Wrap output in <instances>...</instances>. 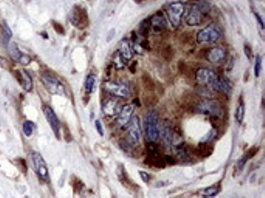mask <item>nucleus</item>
<instances>
[{
    "mask_svg": "<svg viewBox=\"0 0 265 198\" xmlns=\"http://www.w3.org/2000/svg\"><path fill=\"white\" fill-rule=\"evenodd\" d=\"M149 30H150V26H149V19H148V20H144L142 25H140V32H142L143 36H146Z\"/></svg>",
    "mask_w": 265,
    "mask_h": 198,
    "instance_id": "a878e982",
    "label": "nucleus"
},
{
    "mask_svg": "<svg viewBox=\"0 0 265 198\" xmlns=\"http://www.w3.org/2000/svg\"><path fill=\"white\" fill-rule=\"evenodd\" d=\"M142 178H143V180L146 181V183H148V181L150 180V178H149V175H148L146 172H142Z\"/></svg>",
    "mask_w": 265,
    "mask_h": 198,
    "instance_id": "c756f323",
    "label": "nucleus"
},
{
    "mask_svg": "<svg viewBox=\"0 0 265 198\" xmlns=\"http://www.w3.org/2000/svg\"><path fill=\"white\" fill-rule=\"evenodd\" d=\"M95 124H96V130H98V134H100V135H104V130H102V127H101V122H100V121H96Z\"/></svg>",
    "mask_w": 265,
    "mask_h": 198,
    "instance_id": "bb28decb",
    "label": "nucleus"
},
{
    "mask_svg": "<svg viewBox=\"0 0 265 198\" xmlns=\"http://www.w3.org/2000/svg\"><path fill=\"white\" fill-rule=\"evenodd\" d=\"M196 80H197L198 86L212 88V90L219 92L222 94H230L231 93V84L228 82V79L219 76L214 70H210V68H200V70H197Z\"/></svg>",
    "mask_w": 265,
    "mask_h": 198,
    "instance_id": "f257e3e1",
    "label": "nucleus"
},
{
    "mask_svg": "<svg viewBox=\"0 0 265 198\" xmlns=\"http://www.w3.org/2000/svg\"><path fill=\"white\" fill-rule=\"evenodd\" d=\"M245 53H246L248 59H253V56H252V52H250V46H248V45H245Z\"/></svg>",
    "mask_w": 265,
    "mask_h": 198,
    "instance_id": "cd10ccee",
    "label": "nucleus"
},
{
    "mask_svg": "<svg viewBox=\"0 0 265 198\" xmlns=\"http://www.w3.org/2000/svg\"><path fill=\"white\" fill-rule=\"evenodd\" d=\"M126 128H128L126 142H129L134 147L140 146V142H142V124H140V118L134 116Z\"/></svg>",
    "mask_w": 265,
    "mask_h": 198,
    "instance_id": "9d476101",
    "label": "nucleus"
},
{
    "mask_svg": "<svg viewBox=\"0 0 265 198\" xmlns=\"http://www.w3.org/2000/svg\"><path fill=\"white\" fill-rule=\"evenodd\" d=\"M114 67H115L116 70H124V68L128 67V62L120 56V53H116L115 58H114Z\"/></svg>",
    "mask_w": 265,
    "mask_h": 198,
    "instance_id": "412c9836",
    "label": "nucleus"
},
{
    "mask_svg": "<svg viewBox=\"0 0 265 198\" xmlns=\"http://www.w3.org/2000/svg\"><path fill=\"white\" fill-rule=\"evenodd\" d=\"M244 114H245V106H244V102L240 101V102H239V107H238V113H236V120H238L239 124H242V121H244Z\"/></svg>",
    "mask_w": 265,
    "mask_h": 198,
    "instance_id": "b1692460",
    "label": "nucleus"
},
{
    "mask_svg": "<svg viewBox=\"0 0 265 198\" xmlns=\"http://www.w3.org/2000/svg\"><path fill=\"white\" fill-rule=\"evenodd\" d=\"M162 135V124L157 112H149L144 118V138L149 144L157 142Z\"/></svg>",
    "mask_w": 265,
    "mask_h": 198,
    "instance_id": "7ed1b4c3",
    "label": "nucleus"
},
{
    "mask_svg": "<svg viewBox=\"0 0 265 198\" xmlns=\"http://www.w3.org/2000/svg\"><path fill=\"white\" fill-rule=\"evenodd\" d=\"M93 86H95V74H88L87 79H86V93L90 94L93 92Z\"/></svg>",
    "mask_w": 265,
    "mask_h": 198,
    "instance_id": "4be33fe9",
    "label": "nucleus"
},
{
    "mask_svg": "<svg viewBox=\"0 0 265 198\" xmlns=\"http://www.w3.org/2000/svg\"><path fill=\"white\" fill-rule=\"evenodd\" d=\"M217 194H220V186H211V188H206L202 190V195L205 198H211V196H216Z\"/></svg>",
    "mask_w": 265,
    "mask_h": 198,
    "instance_id": "aec40b11",
    "label": "nucleus"
},
{
    "mask_svg": "<svg viewBox=\"0 0 265 198\" xmlns=\"http://www.w3.org/2000/svg\"><path fill=\"white\" fill-rule=\"evenodd\" d=\"M149 26H150V31L154 32H163L168 30V22H166V18L163 14H155L149 19Z\"/></svg>",
    "mask_w": 265,
    "mask_h": 198,
    "instance_id": "2eb2a0df",
    "label": "nucleus"
},
{
    "mask_svg": "<svg viewBox=\"0 0 265 198\" xmlns=\"http://www.w3.org/2000/svg\"><path fill=\"white\" fill-rule=\"evenodd\" d=\"M8 54L10 58L14 60V62H18V64H22V65H28L31 64V58L25 53L20 52V48L18 45H8Z\"/></svg>",
    "mask_w": 265,
    "mask_h": 198,
    "instance_id": "ddd939ff",
    "label": "nucleus"
},
{
    "mask_svg": "<svg viewBox=\"0 0 265 198\" xmlns=\"http://www.w3.org/2000/svg\"><path fill=\"white\" fill-rule=\"evenodd\" d=\"M134 118V106H126V107H122L118 113V116H116V122H115V127L118 130L121 128H126L130 122V120Z\"/></svg>",
    "mask_w": 265,
    "mask_h": 198,
    "instance_id": "f8f14e48",
    "label": "nucleus"
},
{
    "mask_svg": "<svg viewBox=\"0 0 265 198\" xmlns=\"http://www.w3.org/2000/svg\"><path fill=\"white\" fill-rule=\"evenodd\" d=\"M102 88H104V92L112 94L114 98H120V99H130L132 98V88L128 84H122V82L108 80L102 86Z\"/></svg>",
    "mask_w": 265,
    "mask_h": 198,
    "instance_id": "39448f33",
    "label": "nucleus"
},
{
    "mask_svg": "<svg viewBox=\"0 0 265 198\" xmlns=\"http://www.w3.org/2000/svg\"><path fill=\"white\" fill-rule=\"evenodd\" d=\"M205 14L202 12L197 4H190L188 6H184V14H183V20L188 26H197L204 24Z\"/></svg>",
    "mask_w": 265,
    "mask_h": 198,
    "instance_id": "0eeeda50",
    "label": "nucleus"
},
{
    "mask_svg": "<svg viewBox=\"0 0 265 198\" xmlns=\"http://www.w3.org/2000/svg\"><path fill=\"white\" fill-rule=\"evenodd\" d=\"M183 14H184V4L183 2H172L166 6V16L169 25L172 28H178L183 20Z\"/></svg>",
    "mask_w": 265,
    "mask_h": 198,
    "instance_id": "423d86ee",
    "label": "nucleus"
},
{
    "mask_svg": "<svg viewBox=\"0 0 265 198\" xmlns=\"http://www.w3.org/2000/svg\"><path fill=\"white\" fill-rule=\"evenodd\" d=\"M228 58V50L225 46H220V45H216L212 46L211 50H208L206 53V59L208 62L214 64V65H222Z\"/></svg>",
    "mask_w": 265,
    "mask_h": 198,
    "instance_id": "9b49d317",
    "label": "nucleus"
},
{
    "mask_svg": "<svg viewBox=\"0 0 265 198\" xmlns=\"http://www.w3.org/2000/svg\"><path fill=\"white\" fill-rule=\"evenodd\" d=\"M121 108L122 107L120 106V101L116 98L106 99V101L102 102V113L106 114V116H116Z\"/></svg>",
    "mask_w": 265,
    "mask_h": 198,
    "instance_id": "4468645a",
    "label": "nucleus"
},
{
    "mask_svg": "<svg viewBox=\"0 0 265 198\" xmlns=\"http://www.w3.org/2000/svg\"><path fill=\"white\" fill-rule=\"evenodd\" d=\"M44 114H45L46 121H48L50 127L53 128V132H54V134L59 136V128H60V124H59V120H58V116H56V113L53 112V108H52V107H48V106H44Z\"/></svg>",
    "mask_w": 265,
    "mask_h": 198,
    "instance_id": "f3484780",
    "label": "nucleus"
},
{
    "mask_svg": "<svg viewBox=\"0 0 265 198\" xmlns=\"http://www.w3.org/2000/svg\"><path fill=\"white\" fill-rule=\"evenodd\" d=\"M30 161H31V166H33L34 172L38 174V176L44 181V183H48V180H50L48 168H46L45 160L42 158V155L38 152H33L30 155Z\"/></svg>",
    "mask_w": 265,
    "mask_h": 198,
    "instance_id": "1a4fd4ad",
    "label": "nucleus"
},
{
    "mask_svg": "<svg viewBox=\"0 0 265 198\" xmlns=\"http://www.w3.org/2000/svg\"><path fill=\"white\" fill-rule=\"evenodd\" d=\"M40 80L44 87L48 90L52 94H66L67 90L64 87V84L54 76V74H50V73H42L40 74Z\"/></svg>",
    "mask_w": 265,
    "mask_h": 198,
    "instance_id": "6e6552de",
    "label": "nucleus"
},
{
    "mask_svg": "<svg viewBox=\"0 0 265 198\" xmlns=\"http://www.w3.org/2000/svg\"><path fill=\"white\" fill-rule=\"evenodd\" d=\"M254 16H256V19H258V22H259V26H260V30H264V22H262V19H260V16H259L258 12H256Z\"/></svg>",
    "mask_w": 265,
    "mask_h": 198,
    "instance_id": "c85d7f7f",
    "label": "nucleus"
},
{
    "mask_svg": "<svg viewBox=\"0 0 265 198\" xmlns=\"http://www.w3.org/2000/svg\"><path fill=\"white\" fill-rule=\"evenodd\" d=\"M33 132H34V124L31 122V121H25L24 122V134H25V136H31L33 135Z\"/></svg>",
    "mask_w": 265,
    "mask_h": 198,
    "instance_id": "5701e85b",
    "label": "nucleus"
},
{
    "mask_svg": "<svg viewBox=\"0 0 265 198\" xmlns=\"http://www.w3.org/2000/svg\"><path fill=\"white\" fill-rule=\"evenodd\" d=\"M2 42H4V45H10V40H11V38H12V31H11V28L8 26V24L6 22H4L2 24Z\"/></svg>",
    "mask_w": 265,
    "mask_h": 198,
    "instance_id": "6ab92c4d",
    "label": "nucleus"
},
{
    "mask_svg": "<svg viewBox=\"0 0 265 198\" xmlns=\"http://www.w3.org/2000/svg\"><path fill=\"white\" fill-rule=\"evenodd\" d=\"M118 53H120V56H121L124 60H126V62L132 60V58L135 56L134 44H132L129 39H122L121 44H120V48H118Z\"/></svg>",
    "mask_w": 265,
    "mask_h": 198,
    "instance_id": "dca6fc26",
    "label": "nucleus"
},
{
    "mask_svg": "<svg viewBox=\"0 0 265 198\" xmlns=\"http://www.w3.org/2000/svg\"><path fill=\"white\" fill-rule=\"evenodd\" d=\"M14 74H16V78L19 79L20 86L24 87L25 92H31V90H33V78L30 76L28 72H25V70H16Z\"/></svg>",
    "mask_w": 265,
    "mask_h": 198,
    "instance_id": "a211bd4d",
    "label": "nucleus"
},
{
    "mask_svg": "<svg viewBox=\"0 0 265 198\" xmlns=\"http://www.w3.org/2000/svg\"><path fill=\"white\" fill-rule=\"evenodd\" d=\"M194 110L200 114H206V116L212 120H222L225 110L222 104L216 99H200V101L194 106Z\"/></svg>",
    "mask_w": 265,
    "mask_h": 198,
    "instance_id": "f03ea898",
    "label": "nucleus"
},
{
    "mask_svg": "<svg viewBox=\"0 0 265 198\" xmlns=\"http://www.w3.org/2000/svg\"><path fill=\"white\" fill-rule=\"evenodd\" d=\"M220 39H222V30L217 24H211L205 26L197 34V42L200 45H216Z\"/></svg>",
    "mask_w": 265,
    "mask_h": 198,
    "instance_id": "20e7f679",
    "label": "nucleus"
},
{
    "mask_svg": "<svg viewBox=\"0 0 265 198\" xmlns=\"http://www.w3.org/2000/svg\"><path fill=\"white\" fill-rule=\"evenodd\" d=\"M260 68H262V56H256V65H254V76H260Z\"/></svg>",
    "mask_w": 265,
    "mask_h": 198,
    "instance_id": "393cba45",
    "label": "nucleus"
}]
</instances>
